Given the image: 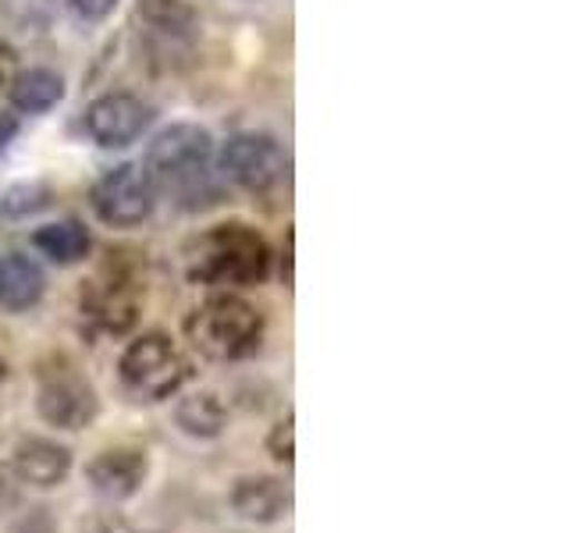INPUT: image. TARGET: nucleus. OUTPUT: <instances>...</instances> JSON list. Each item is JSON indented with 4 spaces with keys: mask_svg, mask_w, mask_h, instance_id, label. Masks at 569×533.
<instances>
[{
    "mask_svg": "<svg viewBox=\"0 0 569 533\" xmlns=\"http://www.w3.org/2000/svg\"><path fill=\"white\" fill-rule=\"evenodd\" d=\"M142 168L153 189L171 195L182 210H203L221 200V182L213 171V135L203 124L178 121L157 132Z\"/></svg>",
    "mask_w": 569,
    "mask_h": 533,
    "instance_id": "obj_1",
    "label": "nucleus"
},
{
    "mask_svg": "<svg viewBox=\"0 0 569 533\" xmlns=\"http://www.w3.org/2000/svg\"><path fill=\"white\" fill-rule=\"evenodd\" d=\"M271 245L253 224L221 221L200 231L186 245V274L192 284H207L218 292L253 289L271 274Z\"/></svg>",
    "mask_w": 569,
    "mask_h": 533,
    "instance_id": "obj_2",
    "label": "nucleus"
},
{
    "mask_svg": "<svg viewBox=\"0 0 569 533\" xmlns=\"http://www.w3.org/2000/svg\"><path fill=\"white\" fill-rule=\"evenodd\" d=\"M186 338L213 363H239L263 342V313L239 292H213L186 316Z\"/></svg>",
    "mask_w": 569,
    "mask_h": 533,
    "instance_id": "obj_3",
    "label": "nucleus"
},
{
    "mask_svg": "<svg viewBox=\"0 0 569 533\" xmlns=\"http://www.w3.org/2000/svg\"><path fill=\"white\" fill-rule=\"evenodd\" d=\"M118 378L136 402H168L192 381V360L164 331H147L124 345Z\"/></svg>",
    "mask_w": 569,
    "mask_h": 533,
    "instance_id": "obj_4",
    "label": "nucleus"
},
{
    "mask_svg": "<svg viewBox=\"0 0 569 533\" xmlns=\"http://www.w3.org/2000/svg\"><path fill=\"white\" fill-rule=\"evenodd\" d=\"M36 413L47 426H58V431H86L93 426L100 416V395L93 381L86 373L68 363V360H53L50 366L40 370V391H36Z\"/></svg>",
    "mask_w": 569,
    "mask_h": 533,
    "instance_id": "obj_5",
    "label": "nucleus"
},
{
    "mask_svg": "<svg viewBox=\"0 0 569 533\" xmlns=\"http://www.w3.org/2000/svg\"><path fill=\"white\" fill-rule=\"evenodd\" d=\"M93 213L97 221L107 228H142L157 210V189L150 182V174L142 164H118L111 171L100 174V182L93 185Z\"/></svg>",
    "mask_w": 569,
    "mask_h": 533,
    "instance_id": "obj_6",
    "label": "nucleus"
},
{
    "mask_svg": "<svg viewBox=\"0 0 569 533\" xmlns=\"http://www.w3.org/2000/svg\"><path fill=\"white\" fill-rule=\"evenodd\" d=\"M218 168L246 192H271L289 178V153L267 132H239L221 147Z\"/></svg>",
    "mask_w": 569,
    "mask_h": 533,
    "instance_id": "obj_7",
    "label": "nucleus"
},
{
    "mask_svg": "<svg viewBox=\"0 0 569 533\" xmlns=\"http://www.w3.org/2000/svg\"><path fill=\"white\" fill-rule=\"evenodd\" d=\"M139 284L124 266H103L97 278L82 281V316L103 334H129L139 320Z\"/></svg>",
    "mask_w": 569,
    "mask_h": 533,
    "instance_id": "obj_8",
    "label": "nucleus"
},
{
    "mask_svg": "<svg viewBox=\"0 0 569 533\" xmlns=\"http://www.w3.org/2000/svg\"><path fill=\"white\" fill-rule=\"evenodd\" d=\"M157 121V107L150 100H142L136 93H103L86 107L82 124L86 135L103 150H124L139 142L150 132V124Z\"/></svg>",
    "mask_w": 569,
    "mask_h": 533,
    "instance_id": "obj_9",
    "label": "nucleus"
},
{
    "mask_svg": "<svg viewBox=\"0 0 569 533\" xmlns=\"http://www.w3.org/2000/svg\"><path fill=\"white\" fill-rule=\"evenodd\" d=\"M150 476V455L136 444H114L103 449L86 462V484L93 487L97 497L111 505H121L142 491Z\"/></svg>",
    "mask_w": 569,
    "mask_h": 533,
    "instance_id": "obj_10",
    "label": "nucleus"
},
{
    "mask_svg": "<svg viewBox=\"0 0 569 533\" xmlns=\"http://www.w3.org/2000/svg\"><path fill=\"white\" fill-rule=\"evenodd\" d=\"M228 502H231V512H236L239 520H246V523L278 526V523L289 520V512H292V487L284 484L281 476L249 473V476L236 480Z\"/></svg>",
    "mask_w": 569,
    "mask_h": 533,
    "instance_id": "obj_11",
    "label": "nucleus"
},
{
    "mask_svg": "<svg viewBox=\"0 0 569 533\" xmlns=\"http://www.w3.org/2000/svg\"><path fill=\"white\" fill-rule=\"evenodd\" d=\"M71 466H76V452H71L68 444L53 438H40V434L22 438L11 452V473L22 480V484L40 487V491L61 487L71 476Z\"/></svg>",
    "mask_w": 569,
    "mask_h": 533,
    "instance_id": "obj_12",
    "label": "nucleus"
},
{
    "mask_svg": "<svg viewBox=\"0 0 569 533\" xmlns=\"http://www.w3.org/2000/svg\"><path fill=\"white\" fill-rule=\"evenodd\" d=\"M47 295V274L32 257L8 253L0 260V310L4 313H29L40 306Z\"/></svg>",
    "mask_w": 569,
    "mask_h": 533,
    "instance_id": "obj_13",
    "label": "nucleus"
},
{
    "mask_svg": "<svg viewBox=\"0 0 569 533\" xmlns=\"http://www.w3.org/2000/svg\"><path fill=\"white\" fill-rule=\"evenodd\" d=\"M139 22L150 32V40L160 43L164 58L174 47H186L200 26L186 0H139Z\"/></svg>",
    "mask_w": 569,
    "mask_h": 533,
    "instance_id": "obj_14",
    "label": "nucleus"
},
{
    "mask_svg": "<svg viewBox=\"0 0 569 533\" xmlns=\"http://www.w3.org/2000/svg\"><path fill=\"white\" fill-rule=\"evenodd\" d=\"M32 245L40 249L50 263L76 266V263H86L89 253H93V235H89V228L82 221L68 218V221H53V224L36 228Z\"/></svg>",
    "mask_w": 569,
    "mask_h": 533,
    "instance_id": "obj_15",
    "label": "nucleus"
},
{
    "mask_svg": "<svg viewBox=\"0 0 569 533\" xmlns=\"http://www.w3.org/2000/svg\"><path fill=\"white\" fill-rule=\"evenodd\" d=\"M8 100L22 114H47L64 100V79L53 68H29L18 71L8 86Z\"/></svg>",
    "mask_w": 569,
    "mask_h": 533,
    "instance_id": "obj_16",
    "label": "nucleus"
},
{
    "mask_svg": "<svg viewBox=\"0 0 569 533\" xmlns=\"http://www.w3.org/2000/svg\"><path fill=\"white\" fill-rule=\"evenodd\" d=\"M174 426L196 441H218L228 431V409L213 391H196L174 405Z\"/></svg>",
    "mask_w": 569,
    "mask_h": 533,
    "instance_id": "obj_17",
    "label": "nucleus"
},
{
    "mask_svg": "<svg viewBox=\"0 0 569 533\" xmlns=\"http://www.w3.org/2000/svg\"><path fill=\"white\" fill-rule=\"evenodd\" d=\"M50 203V192L43 185H18L0 195V218H26Z\"/></svg>",
    "mask_w": 569,
    "mask_h": 533,
    "instance_id": "obj_18",
    "label": "nucleus"
},
{
    "mask_svg": "<svg viewBox=\"0 0 569 533\" xmlns=\"http://www.w3.org/2000/svg\"><path fill=\"white\" fill-rule=\"evenodd\" d=\"M267 455L281 462V466H292L296 462V416L292 413L271 426V434H267Z\"/></svg>",
    "mask_w": 569,
    "mask_h": 533,
    "instance_id": "obj_19",
    "label": "nucleus"
},
{
    "mask_svg": "<svg viewBox=\"0 0 569 533\" xmlns=\"http://www.w3.org/2000/svg\"><path fill=\"white\" fill-rule=\"evenodd\" d=\"M8 533H61V523L47 505H32V509L14 515V523L8 526Z\"/></svg>",
    "mask_w": 569,
    "mask_h": 533,
    "instance_id": "obj_20",
    "label": "nucleus"
},
{
    "mask_svg": "<svg viewBox=\"0 0 569 533\" xmlns=\"http://www.w3.org/2000/svg\"><path fill=\"white\" fill-rule=\"evenodd\" d=\"M22 505V480L11 473V466H0V515Z\"/></svg>",
    "mask_w": 569,
    "mask_h": 533,
    "instance_id": "obj_21",
    "label": "nucleus"
},
{
    "mask_svg": "<svg viewBox=\"0 0 569 533\" xmlns=\"http://www.w3.org/2000/svg\"><path fill=\"white\" fill-rule=\"evenodd\" d=\"M82 533H132V526L118 512H97L82 523Z\"/></svg>",
    "mask_w": 569,
    "mask_h": 533,
    "instance_id": "obj_22",
    "label": "nucleus"
},
{
    "mask_svg": "<svg viewBox=\"0 0 569 533\" xmlns=\"http://www.w3.org/2000/svg\"><path fill=\"white\" fill-rule=\"evenodd\" d=\"M71 11H76L82 22H103V18H111L118 0H68Z\"/></svg>",
    "mask_w": 569,
    "mask_h": 533,
    "instance_id": "obj_23",
    "label": "nucleus"
},
{
    "mask_svg": "<svg viewBox=\"0 0 569 533\" xmlns=\"http://www.w3.org/2000/svg\"><path fill=\"white\" fill-rule=\"evenodd\" d=\"M14 76H18V53L4 36H0V89H8Z\"/></svg>",
    "mask_w": 569,
    "mask_h": 533,
    "instance_id": "obj_24",
    "label": "nucleus"
},
{
    "mask_svg": "<svg viewBox=\"0 0 569 533\" xmlns=\"http://www.w3.org/2000/svg\"><path fill=\"white\" fill-rule=\"evenodd\" d=\"M18 135V118L8 114V111H0V153H4L11 147V139Z\"/></svg>",
    "mask_w": 569,
    "mask_h": 533,
    "instance_id": "obj_25",
    "label": "nucleus"
},
{
    "mask_svg": "<svg viewBox=\"0 0 569 533\" xmlns=\"http://www.w3.org/2000/svg\"><path fill=\"white\" fill-rule=\"evenodd\" d=\"M281 278H284V284H292V231H289V249H284V263H281Z\"/></svg>",
    "mask_w": 569,
    "mask_h": 533,
    "instance_id": "obj_26",
    "label": "nucleus"
},
{
    "mask_svg": "<svg viewBox=\"0 0 569 533\" xmlns=\"http://www.w3.org/2000/svg\"><path fill=\"white\" fill-rule=\"evenodd\" d=\"M4 381H8V363L0 360V388H4Z\"/></svg>",
    "mask_w": 569,
    "mask_h": 533,
    "instance_id": "obj_27",
    "label": "nucleus"
},
{
    "mask_svg": "<svg viewBox=\"0 0 569 533\" xmlns=\"http://www.w3.org/2000/svg\"><path fill=\"white\" fill-rule=\"evenodd\" d=\"M132 533H168V530H132Z\"/></svg>",
    "mask_w": 569,
    "mask_h": 533,
    "instance_id": "obj_28",
    "label": "nucleus"
}]
</instances>
